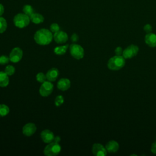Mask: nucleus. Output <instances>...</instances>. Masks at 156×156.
<instances>
[{"label": "nucleus", "instance_id": "obj_26", "mask_svg": "<svg viewBox=\"0 0 156 156\" xmlns=\"http://www.w3.org/2000/svg\"><path fill=\"white\" fill-rule=\"evenodd\" d=\"M10 61L9 57H7V55H2L0 56V65H5L8 63Z\"/></svg>", "mask_w": 156, "mask_h": 156}, {"label": "nucleus", "instance_id": "obj_8", "mask_svg": "<svg viewBox=\"0 0 156 156\" xmlns=\"http://www.w3.org/2000/svg\"><path fill=\"white\" fill-rule=\"evenodd\" d=\"M23 51L19 47H16L12 49L10 54H9V58L10 61L13 63H18L19 62L22 57H23Z\"/></svg>", "mask_w": 156, "mask_h": 156}, {"label": "nucleus", "instance_id": "obj_31", "mask_svg": "<svg viewBox=\"0 0 156 156\" xmlns=\"http://www.w3.org/2000/svg\"><path fill=\"white\" fill-rule=\"evenodd\" d=\"M151 151L154 154H156V141L152 143L151 147Z\"/></svg>", "mask_w": 156, "mask_h": 156}, {"label": "nucleus", "instance_id": "obj_10", "mask_svg": "<svg viewBox=\"0 0 156 156\" xmlns=\"http://www.w3.org/2000/svg\"><path fill=\"white\" fill-rule=\"evenodd\" d=\"M36 130H37V127L35 124L32 122H29L26 124L22 129L23 133L26 136H32L33 134L35 133Z\"/></svg>", "mask_w": 156, "mask_h": 156}, {"label": "nucleus", "instance_id": "obj_25", "mask_svg": "<svg viewBox=\"0 0 156 156\" xmlns=\"http://www.w3.org/2000/svg\"><path fill=\"white\" fill-rule=\"evenodd\" d=\"M55 105L57 107L60 106L64 102V98L62 95H58L55 99Z\"/></svg>", "mask_w": 156, "mask_h": 156}, {"label": "nucleus", "instance_id": "obj_4", "mask_svg": "<svg viewBox=\"0 0 156 156\" xmlns=\"http://www.w3.org/2000/svg\"><path fill=\"white\" fill-rule=\"evenodd\" d=\"M61 146L59 143L52 141L44 147V154L47 156H55L57 155L61 151Z\"/></svg>", "mask_w": 156, "mask_h": 156}, {"label": "nucleus", "instance_id": "obj_7", "mask_svg": "<svg viewBox=\"0 0 156 156\" xmlns=\"http://www.w3.org/2000/svg\"><path fill=\"white\" fill-rule=\"evenodd\" d=\"M139 51V48L138 46L135 44H130L123 50L122 56L125 59H130L136 56Z\"/></svg>", "mask_w": 156, "mask_h": 156}, {"label": "nucleus", "instance_id": "obj_33", "mask_svg": "<svg viewBox=\"0 0 156 156\" xmlns=\"http://www.w3.org/2000/svg\"><path fill=\"white\" fill-rule=\"evenodd\" d=\"M60 140H61V139H60V137L59 136H56L54 137V141H53L59 143V142L60 141Z\"/></svg>", "mask_w": 156, "mask_h": 156}, {"label": "nucleus", "instance_id": "obj_2", "mask_svg": "<svg viewBox=\"0 0 156 156\" xmlns=\"http://www.w3.org/2000/svg\"><path fill=\"white\" fill-rule=\"evenodd\" d=\"M126 64V59L122 55H115L110 58L107 62V67L112 71H118L122 68Z\"/></svg>", "mask_w": 156, "mask_h": 156}, {"label": "nucleus", "instance_id": "obj_29", "mask_svg": "<svg viewBox=\"0 0 156 156\" xmlns=\"http://www.w3.org/2000/svg\"><path fill=\"white\" fill-rule=\"evenodd\" d=\"M122 52H123V49L120 46L116 47L115 48V55H122Z\"/></svg>", "mask_w": 156, "mask_h": 156}, {"label": "nucleus", "instance_id": "obj_24", "mask_svg": "<svg viewBox=\"0 0 156 156\" xmlns=\"http://www.w3.org/2000/svg\"><path fill=\"white\" fill-rule=\"evenodd\" d=\"M36 79L38 82L40 83H43L44 81H46V76L43 73H38L37 75H36Z\"/></svg>", "mask_w": 156, "mask_h": 156}, {"label": "nucleus", "instance_id": "obj_12", "mask_svg": "<svg viewBox=\"0 0 156 156\" xmlns=\"http://www.w3.org/2000/svg\"><path fill=\"white\" fill-rule=\"evenodd\" d=\"M40 137L44 143L48 144L54 141L55 136L51 130L45 129L41 132Z\"/></svg>", "mask_w": 156, "mask_h": 156}, {"label": "nucleus", "instance_id": "obj_11", "mask_svg": "<svg viewBox=\"0 0 156 156\" xmlns=\"http://www.w3.org/2000/svg\"><path fill=\"white\" fill-rule=\"evenodd\" d=\"M54 41L58 44H63L66 43L68 39V34L62 30H59L54 33L53 35Z\"/></svg>", "mask_w": 156, "mask_h": 156}, {"label": "nucleus", "instance_id": "obj_15", "mask_svg": "<svg viewBox=\"0 0 156 156\" xmlns=\"http://www.w3.org/2000/svg\"><path fill=\"white\" fill-rule=\"evenodd\" d=\"M105 147L108 152L115 153L118 151L119 146L118 143L115 140H110L105 144Z\"/></svg>", "mask_w": 156, "mask_h": 156}, {"label": "nucleus", "instance_id": "obj_32", "mask_svg": "<svg viewBox=\"0 0 156 156\" xmlns=\"http://www.w3.org/2000/svg\"><path fill=\"white\" fill-rule=\"evenodd\" d=\"M4 6L1 4H0V16H1V15L4 13Z\"/></svg>", "mask_w": 156, "mask_h": 156}, {"label": "nucleus", "instance_id": "obj_17", "mask_svg": "<svg viewBox=\"0 0 156 156\" xmlns=\"http://www.w3.org/2000/svg\"><path fill=\"white\" fill-rule=\"evenodd\" d=\"M9 83V76L4 71H0V87H5Z\"/></svg>", "mask_w": 156, "mask_h": 156}, {"label": "nucleus", "instance_id": "obj_21", "mask_svg": "<svg viewBox=\"0 0 156 156\" xmlns=\"http://www.w3.org/2000/svg\"><path fill=\"white\" fill-rule=\"evenodd\" d=\"M23 12H24V13H25L29 17L34 13L33 7L30 5H25L23 7Z\"/></svg>", "mask_w": 156, "mask_h": 156}, {"label": "nucleus", "instance_id": "obj_13", "mask_svg": "<svg viewBox=\"0 0 156 156\" xmlns=\"http://www.w3.org/2000/svg\"><path fill=\"white\" fill-rule=\"evenodd\" d=\"M145 43L151 48L156 47V34L149 32L147 33L144 37Z\"/></svg>", "mask_w": 156, "mask_h": 156}, {"label": "nucleus", "instance_id": "obj_23", "mask_svg": "<svg viewBox=\"0 0 156 156\" xmlns=\"http://www.w3.org/2000/svg\"><path fill=\"white\" fill-rule=\"evenodd\" d=\"M4 72L8 75V76H12L13 75L15 72V68L13 66L9 65H7L5 68Z\"/></svg>", "mask_w": 156, "mask_h": 156}, {"label": "nucleus", "instance_id": "obj_5", "mask_svg": "<svg viewBox=\"0 0 156 156\" xmlns=\"http://www.w3.org/2000/svg\"><path fill=\"white\" fill-rule=\"evenodd\" d=\"M71 55L76 59L80 60L84 57V49L79 44L73 43L69 46Z\"/></svg>", "mask_w": 156, "mask_h": 156}, {"label": "nucleus", "instance_id": "obj_3", "mask_svg": "<svg viewBox=\"0 0 156 156\" xmlns=\"http://www.w3.org/2000/svg\"><path fill=\"white\" fill-rule=\"evenodd\" d=\"M30 17L25 13H18L13 18V23L18 28L27 27L30 23Z\"/></svg>", "mask_w": 156, "mask_h": 156}, {"label": "nucleus", "instance_id": "obj_20", "mask_svg": "<svg viewBox=\"0 0 156 156\" xmlns=\"http://www.w3.org/2000/svg\"><path fill=\"white\" fill-rule=\"evenodd\" d=\"M10 109L5 104H0V116L4 117L9 114Z\"/></svg>", "mask_w": 156, "mask_h": 156}, {"label": "nucleus", "instance_id": "obj_9", "mask_svg": "<svg viewBox=\"0 0 156 156\" xmlns=\"http://www.w3.org/2000/svg\"><path fill=\"white\" fill-rule=\"evenodd\" d=\"M92 152L96 156H105L107 151L105 147L100 143H94L92 146Z\"/></svg>", "mask_w": 156, "mask_h": 156}, {"label": "nucleus", "instance_id": "obj_16", "mask_svg": "<svg viewBox=\"0 0 156 156\" xmlns=\"http://www.w3.org/2000/svg\"><path fill=\"white\" fill-rule=\"evenodd\" d=\"M58 75L59 71L56 68H51L49 70H48L46 74V79L50 82H54L55 80H56V79L58 77Z\"/></svg>", "mask_w": 156, "mask_h": 156}, {"label": "nucleus", "instance_id": "obj_14", "mask_svg": "<svg viewBox=\"0 0 156 156\" xmlns=\"http://www.w3.org/2000/svg\"><path fill=\"white\" fill-rule=\"evenodd\" d=\"M71 86V82L67 78H62L60 79L58 82L57 87L58 89L62 91H66Z\"/></svg>", "mask_w": 156, "mask_h": 156}, {"label": "nucleus", "instance_id": "obj_27", "mask_svg": "<svg viewBox=\"0 0 156 156\" xmlns=\"http://www.w3.org/2000/svg\"><path fill=\"white\" fill-rule=\"evenodd\" d=\"M50 30L52 32L55 33V32H57L60 30V26L57 23H52L50 26Z\"/></svg>", "mask_w": 156, "mask_h": 156}, {"label": "nucleus", "instance_id": "obj_18", "mask_svg": "<svg viewBox=\"0 0 156 156\" xmlns=\"http://www.w3.org/2000/svg\"><path fill=\"white\" fill-rule=\"evenodd\" d=\"M30 21L34 24H40L44 21V17L42 15L37 13H34L30 16Z\"/></svg>", "mask_w": 156, "mask_h": 156}, {"label": "nucleus", "instance_id": "obj_30", "mask_svg": "<svg viewBox=\"0 0 156 156\" xmlns=\"http://www.w3.org/2000/svg\"><path fill=\"white\" fill-rule=\"evenodd\" d=\"M71 39L72 41H73V42H77V41L79 40V36H78V35L76 34H73L71 35Z\"/></svg>", "mask_w": 156, "mask_h": 156}, {"label": "nucleus", "instance_id": "obj_19", "mask_svg": "<svg viewBox=\"0 0 156 156\" xmlns=\"http://www.w3.org/2000/svg\"><path fill=\"white\" fill-rule=\"evenodd\" d=\"M68 46H69L68 44H65V45L57 46V47H55L54 48V52L57 55H63L66 52V50H67Z\"/></svg>", "mask_w": 156, "mask_h": 156}, {"label": "nucleus", "instance_id": "obj_1", "mask_svg": "<svg viewBox=\"0 0 156 156\" xmlns=\"http://www.w3.org/2000/svg\"><path fill=\"white\" fill-rule=\"evenodd\" d=\"M34 38L38 44L44 46L50 44L52 40L53 35L51 30L46 29H40L35 33Z\"/></svg>", "mask_w": 156, "mask_h": 156}, {"label": "nucleus", "instance_id": "obj_22", "mask_svg": "<svg viewBox=\"0 0 156 156\" xmlns=\"http://www.w3.org/2000/svg\"><path fill=\"white\" fill-rule=\"evenodd\" d=\"M7 27V23L5 19L0 16V34L4 33Z\"/></svg>", "mask_w": 156, "mask_h": 156}, {"label": "nucleus", "instance_id": "obj_28", "mask_svg": "<svg viewBox=\"0 0 156 156\" xmlns=\"http://www.w3.org/2000/svg\"><path fill=\"white\" fill-rule=\"evenodd\" d=\"M143 29H144V32H146V33H149V32H151V31L152 30V27L151 24H146L144 26Z\"/></svg>", "mask_w": 156, "mask_h": 156}, {"label": "nucleus", "instance_id": "obj_6", "mask_svg": "<svg viewBox=\"0 0 156 156\" xmlns=\"http://www.w3.org/2000/svg\"><path fill=\"white\" fill-rule=\"evenodd\" d=\"M54 89V85L50 81H44L43 82L40 87L39 93L43 97H47L49 96Z\"/></svg>", "mask_w": 156, "mask_h": 156}]
</instances>
